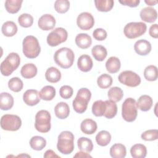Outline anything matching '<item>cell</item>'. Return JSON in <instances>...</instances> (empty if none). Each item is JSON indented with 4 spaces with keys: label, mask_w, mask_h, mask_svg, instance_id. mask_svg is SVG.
Wrapping results in <instances>:
<instances>
[{
    "label": "cell",
    "mask_w": 158,
    "mask_h": 158,
    "mask_svg": "<svg viewBox=\"0 0 158 158\" xmlns=\"http://www.w3.org/2000/svg\"><path fill=\"white\" fill-rule=\"evenodd\" d=\"M74 53L69 48H60L54 54L55 62L62 69H69L72 67L74 62Z\"/></svg>",
    "instance_id": "cell-1"
},
{
    "label": "cell",
    "mask_w": 158,
    "mask_h": 158,
    "mask_svg": "<svg viewBox=\"0 0 158 158\" xmlns=\"http://www.w3.org/2000/svg\"><path fill=\"white\" fill-rule=\"evenodd\" d=\"M74 135L69 131H62L58 136L57 150L63 154H70L74 149Z\"/></svg>",
    "instance_id": "cell-2"
},
{
    "label": "cell",
    "mask_w": 158,
    "mask_h": 158,
    "mask_svg": "<svg viewBox=\"0 0 158 158\" xmlns=\"http://www.w3.org/2000/svg\"><path fill=\"white\" fill-rule=\"evenodd\" d=\"M91 93L86 88H80L77 94L76 97L73 101L72 106L74 110L78 113L85 112L87 109L88 104L90 101Z\"/></svg>",
    "instance_id": "cell-3"
},
{
    "label": "cell",
    "mask_w": 158,
    "mask_h": 158,
    "mask_svg": "<svg viewBox=\"0 0 158 158\" xmlns=\"http://www.w3.org/2000/svg\"><path fill=\"white\" fill-rule=\"evenodd\" d=\"M23 53L27 58L34 59L38 56L41 47L38 39L32 35L27 36L22 43Z\"/></svg>",
    "instance_id": "cell-4"
},
{
    "label": "cell",
    "mask_w": 158,
    "mask_h": 158,
    "mask_svg": "<svg viewBox=\"0 0 158 158\" xmlns=\"http://www.w3.org/2000/svg\"><path fill=\"white\" fill-rule=\"evenodd\" d=\"M20 58L16 52H11L1 62L0 66L1 73L4 76H9L19 66Z\"/></svg>",
    "instance_id": "cell-5"
},
{
    "label": "cell",
    "mask_w": 158,
    "mask_h": 158,
    "mask_svg": "<svg viewBox=\"0 0 158 158\" xmlns=\"http://www.w3.org/2000/svg\"><path fill=\"white\" fill-rule=\"evenodd\" d=\"M138 107L136 101L132 98H127L122 104V116L128 122L135 121L138 115Z\"/></svg>",
    "instance_id": "cell-6"
},
{
    "label": "cell",
    "mask_w": 158,
    "mask_h": 158,
    "mask_svg": "<svg viewBox=\"0 0 158 158\" xmlns=\"http://www.w3.org/2000/svg\"><path fill=\"white\" fill-rule=\"evenodd\" d=\"M35 127L40 133H47L51 129V114L46 110L38 111L35 115Z\"/></svg>",
    "instance_id": "cell-7"
},
{
    "label": "cell",
    "mask_w": 158,
    "mask_h": 158,
    "mask_svg": "<svg viewBox=\"0 0 158 158\" xmlns=\"http://www.w3.org/2000/svg\"><path fill=\"white\" fill-rule=\"evenodd\" d=\"M147 29L145 23L142 22H130L127 23L124 28L123 33L125 36L129 39H134L143 35Z\"/></svg>",
    "instance_id": "cell-8"
},
{
    "label": "cell",
    "mask_w": 158,
    "mask_h": 158,
    "mask_svg": "<svg viewBox=\"0 0 158 158\" xmlns=\"http://www.w3.org/2000/svg\"><path fill=\"white\" fill-rule=\"evenodd\" d=\"M0 123L2 130L15 131L21 127L22 120L17 115L5 114L1 117Z\"/></svg>",
    "instance_id": "cell-9"
},
{
    "label": "cell",
    "mask_w": 158,
    "mask_h": 158,
    "mask_svg": "<svg viewBox=\"0 0 158 158\" xmlns=\"http://www.w3.org/2000/svg\"><path fill=\"white\" fill-rule=\"evenodd\" d=\"M68 37L67 30L62 27H58L52 30L47 36V43L52 47L57 46L65 42Z\"/></svg>",
    "instance_id": "cell-10"
},
{
    "label": "cell",
    "mask_w": 158,
    "mask_h": 158,
    "mask_svg": "<svg viewBox=\"0 0 158 158\" xmlns=\"http://www.w3.org/2000/svg\"><path fill=\"white\" fill-rule=\"evenodd\" d=\"M118 79L120 83L129 87H136L141 83L140 77L131 70L122 72L119 74Z\"/></svg>",
    "instance_id": "cell-11"
},
{
    "label": "cell",
    "mask_w": 158,
    "mask_h": 158,
    "mask_svg": "<svg viewBox=\"0 0 158 158\" xmlns=\"http://www.w3.org/2000/svg\"><path fill=\"white\" fill-rule=\"evenodd\" d=\"M77 24L81 30H88L94 26V19L91 14L87 12H81L77 17Z\"/></svg>",
    "instance_id": "cell-12"
},
{
    "label": "cell",
    "mask_w": 158,
    "mask_h": 158,
    "mask_svg": "<svg viewBox=\"0 0 158 158\" xmlns=\"http://www.w3.org/2000/svg\"><path fill=\"white\" fill-rule=\"evenodd\" d=\"M38 25L43 30L48 31L54 28L56 25V19L51 14H46L41 16L38 20Z\"/></svg>",
    "instance_id": "cell-13"
},
{
    "label": "cell",
    "mask_w": 158,
    "mask_h": 158,
    "mask_svg": "<svg viewBox=\"0 0 158 158\" xmlns=\"http://www.w3.org/2000/svg\"><path fill=\"white\" fill-rule=\"evenodd\" d=\"M23 100L27 105L33 106L40 102L41 98L37 90L28 89L23 93Z\"/></svg>",
    "instance_id": "cell-14"
},
{
    "label": "cell",
    "mask_w": 158,
    "mask_h": 158,
    "mask_svg": "<svg viewBox=\"0 0 158 158\" xmlns=\"http://www.w3.org/2000/svg\"><path fill=\"white\" fill-rule=\"evenodd\" d=\"M139 15L142 20L148 23H153L157 18V12L155 9L146 7L141 10Z\"/></svg>",
    "instance_id": "cell-15"
},
{
    "label": "cell",
    "mask_w": 158,
    "mask_h": 158,
    "mask_svg": "<svg viewBox=\"0 0 158 158\" xmlns=\"http://www.w3.org/2000/svg\"><path fill=\"white\" fill-rule=\"evenodd\" d=\"M151 44L150 42L146 40H138L134 44L135 52L140 56H146L151 51Z\"/></svg>",
    "instance_id": "cell-16"
},
{
    "label": "cell",
    "mask_w": 158,
    "mask_h": 158,
    "mask_svg": "<svg viewBox=\"0 0 158 158\" xmlns=\"http://www.w3.org/2000/svg\"><path fill=\"white\" fill-rule=\"evenodd\" d=\"M93 65V62L89 56L83 54L79 57L77 61V66L81 71L88 72L91 70Z\"/></svg>",
    "instance_id": "cell-17"
},
{
    "label": "cell",
    "mask_w": 158,
    "mask_h": 158,
    "mask_svg": "<svg viewBox=\"0 0 158 158\" xmlns=\"http://www.w3.org/2000/svg\"><path fill=\"white\" fill-rule=\"evenodd\" d=\"M96 122L90 118H86L83 120L80 125V129L81 131L86 135H92L97 130Z\"/></svg>",
    "instance_id": "cell-18"
},
{
    "label": "cell",
    "mask_w": 158,
    "mask_h": 158,
    "mask_svg": "<svg viewBox=\"0 0 158 158\" xmlns=\"http://www.w3.org/2000/svg\"><path fill=\"white\" fill-rule=\"evenodd\" d=\"M13 96L7 92L1 93L0 94V108L3 110L10 109L14 106Z\"/></svg>",
    "instance_id": "cell-19"
},
{
    "label": "cell",
    "mask_w": 158,
    "mask_h": 158,
    "mask_svg": "<svg viewBox=\"0 0 158 158\" xmlns=\"http://www.w3.org/2000/svg\"><path fill=\"white\" fill-rule=\"evenodd\" d=\"M56 116L60 119H65L69 117L70 108L69 105L64 102H59L54 107Z\"/></svg>",
    "instance_id": "cell-20"
},
{
    "label": "cell",
    "mask_w": 158,
    "mask_h": 158,
    "mask_svg": "<svg viewBox=\"0 0 158 158\" xmlns=\"http://www.w3.org/2000/svg\"><path fill=\"white\" fill-rule=\"evenodd\" d=\"M75 43L81 49H87L91 45L92 40L87 33H79L75 37Z\"/></svg>",
    "instance_id": "cell-21"
},
{
    "label": "cell",
    "mask_w": 158,
    "mask_h": 158,
    "mask_svg": "<svg viewBox=\"0 0 158 158\" xmlns=\"http://www.w3.org/2000/svg\"><path fill=\"white\" fill-rule=\"evenodd\" d=\"M37 67L32 63H28L23 65L20 70L21 75L27 79H30L35 77L37 74Z\"/></svg>",
    "instance_id": "cell-22"
},
{
    "label": "cell",
    "mask_w": 158,
    "mask_h": 158,
    "mask_svg": "<svg viewBox=\"0 0 158 158\" xmlns=\"http://www.w3.org/2000/svg\"><path fill=\"white\" fill-rule=\"evenodd\" d=\"M120 67L121 63L120 59L115 56L109 57L106 62V70L110 73H115L118 72Z\"/></svg>",
    "instance_id": "cell-23"
},
{
    "label": "cell",
    "mask_w": 158,
    "mask_h": 158,
    "mask_svg": "<svg viewBox=\"0 0 158 158\" xmlns=\"http://www.w3.org/2000/svg\"><path fill=\"white\" fill-rule=\"evenodd\" d=\"M152 99L151 96L146 94L141 96L136 102L138 108H139L141 111L143 112H146L150 110V109L152 106Z\"/></svg>",
    "instance_id": "cell-24"
},
{
    "label": "cell",
    "mask_w": 158,
    "mask_h": 158,
    "mask_svg": "<svg viewBox=\"0 0 158 158\" xmlns=\"http://www.w3.org/2000/svg\"><path fill=\"white\" fill-rule=\"evenodd\" d=\"M126 154V147L121 143H115L110 148V155L113 158H123Z\"/></svg>",
    "instance_id": "cell-25"
},
{
    "label": "cell",
    "mask_w": 158,
    "mask_h": 158,
    "mask_svg": "<svg viewBox=\"0 0 158 158\" xmlns=\"http://www.w3.org/2000/svg\"><path fill=\"white\" fill-rule=\"evenodd\" d=\"M18 30L17 25L12 21H7L3 23L1 27L2 34L7 37L14 36Z\"/></svg>",
    "instance_id": "cell-26"
},
{
    "label": "cell",
    "mask_w": 158,
    "mask_h": 158,
    "mask_svg": "<svg viewBox=\"0 0 158 158\" xmlns=\"http://www.w3.org/2000/svg\"><path fill=\"white\" fill-rule=\"evenodd\" d=\"M45 78L50 83H57L61 78V73L56 67H51L46 71Z\"/></svg>",
    "instance_id": "cell-27"
},
{
    "label": "cell",
    "mask_w": 158,
    "mask_h": 158,
    "mask_svg": "<svg viewBox=\"0 0 158 158\" xmlns=\"http://www.w3.org/2000/svg\"><path fill=\"white\" fill-rule=\"evenodd\" d=\"M130 153L133 158H144L147 154V149L144 144H136L130 148Z\"/></svg>",
    "instance_id": "cell-28"
},
{
    "label": "cell",
    "mask_w": 158,
    "mask_h": 158,
    "mask_svg": "<svg viewBox=\"0 0 158 158\" xmlns=\"http://www.w3.org/2000/svg\"><path fill=\"white\" fill-rule=\"evenodd\" d=\"M91 53L94 59L98 61H103L107 55L106 48L102 45H96L91 49Z\"/></svg>",
    "instance_id": "cell-29"
},
{
    "label": "cell",
    "mask_w": 158,
    "mask_h": 158,
    "mask_svg": "<svg viewBox=\"0 0 158 158\" xmlns=\"http://www.w3.org/2000/svg\"><path fill=\"white\" fill-rule=\"evenodd\" d=\"M106 110L104 114V116L109 119L114 118L117 113V106L115 102L111 100H106Z\"/></svg>",
    "instance_id": "cell-30"
},
{
    "label": "cell",
    "mask_w": 158,
    "mask_h": 158,
    "mask_svg": "<svg viewBox=\"0 0 158 158\" xmlns=\"http://www.w3.org/2000/svg\"><path fill=\"white\" fill-rule=\"evenodd\" d=\"M46 145V140L42 136H35L30 140V146L31 149L35 151L43 149Z\"/></svg>",
    "instance_id": "cell-31"
},
{
    "label": "cell",
    "mask_w": 158,
    "mask_h": 158,
    "mask_svg": "<svg viewBox=\"0 0 158 158\" xmlns=\"http://www.w3.org/2000/svg\"><path fill=\"white\" fill-rule=\"evenodd\" d=\"M22 2V0H6L4 6L9 13L16 14L20 9Z\"/></svg>",
    "instance_id": "cell-32"
},
{
    "label": "cell",
    "mask_w": 158,
    "mask_h": 158,
    "mask_svg": "<svg viewBox=\"0 0 158 158\" xmlns=\"http://www.w3.org/2000/svg\"><path fill=\"white\" fill-rule=\"evenodd\" d=\"M78 149L81 151L89 153L93 149V144L92 141L86 137H81L77 141Z\"/></svg>",
    "instance_id": "cell-33"
},
{
    "label": "cell",
    "mask_w": 158,
    "mask_h": 158,
    "mask_svg": "<svg viewBox=\"0 0 158 158\" xmlns=\"http://www.w3.org/2000/svg\"><path fill=\"white\" fill-rule=\"evenodd\" d=\"M111 141V135L106 130L99 131L96 136V141L101 146H106Z\"/></svg>",
    "instance_id": "cell-34"
},
{
    "label": "cell",
    "mask_w": 158,
    "mask_h": 158,
    "mask_svg": "<svg viewBox=\"0 0 158 158\" xmlns=\"http://www.w3.org/2000/svg\"><path fill=\"white\" fill-rule=\"evenodd\" d=\"M41 99L44 101H51L56 96V89L50 85L44 86L39 93Z\"/></svg>",
    "instance_id": "cell-35"
},
{
    "label": "cell",
    "mask_w": 158,
    "mask_h": 158,
    "mask_svg": "<svg viewBox=\"0 0 158 158\" xmlns=\"http://www.w3.org/2000/svg\"><path fill=\"white\" fill-rule=\"evenodd\" d=\"M94 4L98 10L100 12H109L114 7L113 0H95Z\"/></svg>",
    "instance_id": "cell-36"
},
{
    "label": "cell",
    "mask_w": 158,
    "mask_h": 158,
    "mask_svg": "<svg viewBox=\"0 0 158 158\" xmlns=\"http://www.w3.org/2000/svg\"><path fill=\"white\" fill-rule=\"evenodd\" d=\"M107 96L110 100L117 102L122 99L123 96V92L122 89L119 87H112L109 89L107 92Z\"/></svg>",
    "instance_id": "cell-37"
},
{
    "label": "cell",
    "mask_w": 158,
    "mask_h": 158,
    "mask_svg": "<svg viewBox=\"0 0 158 158\" xmlns=\"http://www.w3.org/2000/svg\"><path fill=\"white\" fill-rule=\"evenodd\" d=\"M144 77L148 81H156L158 77L157 67L153 65L147 66L144 70Z\"/></svg>",
    "instance_id": "cell-38"
},
{
    "label": "cell",
    "mask_w": 158,
    "mask_h": 158,
    "mask_svg": "<svg viewBox=\"0 0 158 158\" xmlns=\"http://www.w3.org/2000/svg\"><path fill=\"white\" fill-rule=\"evenodd\" d=\"M106 110V102L102 100L96 101L92 106V112L96 117L103 116Z\"/></svg>",
    "instance_id": "cell-39"
},
{
    "label": "cell",
    "mask_w": 158,
    "mask_h": 158,
    "mask_svg": "<svg viewBox=\"0 0 158 158\" xmlns=\"http://www.w3.org/2000/svg\"><path fill=\"white\" fill-rule=\"evenodd\" d=\"M112 78L110 75L107 73L101 75L97 80L98 86L102 89H106L110 87L112 84Z\"/></svg>",
    "instance_id": "cell-40"
},
{
    "label": "cell",
    "mask_w": 158,
    "mask_h": 158,
    "mask_svg": "<svg viewBox=\"0 0 158 158\" xmlns=\"http://www.w3.org/2000/svg\"><path fill=\"white\" fill-rule=\"evenodd\" d=\"M23 86V81L19 77H13L10 78L8 81L9 88L14 92L20 91Z\"/></svg>",
    "instance_id": "cell-41"
},
{
    "label": "cell",
    "mask_w": 158,
    "mask_h": 158,
    "mask_svg": "<svg viewBox=\"0 0 158 158\" xmlns=\"http://www.w3.org/2000/svg\"><path fill=\"white\" fill-rule=\"evenodd\" d=\"M18 22L21 27L28 28L33 23V17L29 14H22L18 18Z\"/></svg>",
    "instance_id": "cell-42"
},
{
    "label": "cell",
    "mask_w": 158,
    "mask_h": 158,
    "mask_svg": "<svg viewBox=\"0 0 158 158\" xmlns=\"http://www.w3.org/2000/svg\"><path fill=\"white\" fill-rule=\"evenodd\" d=\"M54 9L59 14L67 12L70 8V2L67 0H57L54 2Z\"/></svg>",
    "instance_id": "cell-43"
},
{
    "label": "cell",
    "mask_w": 158,
    "mask_h": 158,
    "mask_svg": "<svg viewBox=\"0 0 158 158\" xmlns=\"http://www.w3.org/2000/svg\"><path fill=\"white\" fill-rule=\"evenodd\" d=\"M141 138L146 141L156 140L158 138V130L157 129L146 130L141 134Z\"/></svg>",
    "instance_id": "cell-44"
},
{
    "label": "cell",
    "mask_w": 158,
    "mask_h": 158,
    "mask_svg": "<svg viewBox=\"0 0 158 158\" xmlns=\"http://www.w3.org/2000/svg\"><path fill=\"white\" fill-rule=\"evenodd\" d=\"M73 93V88L69 85H64L59 89V94L61 98L67 99L70 98Z\"/></svg>",
    "instance_id": "cell-45"
},
{
    "label": "cell",
    "mask_w": 158,
    "mask_h": 158,
    "mask_svg": "<svg viewBox=\"0 0 158 158\" xmlns=\"http://www.w3.org/2000/svg\"><path fill=\"white\" fill-rule=\"evenodd\" d=\"M93 36L94 38L97 41H103L107 38V33L104 29L98 28L93 31Z\"/></svg>",
    "instance_id": "cell-46"
},
{
    "label": "cell",
    "mask_w": 158,
    "mask_h": 158,
    "mask_svg": "<svg viewBox=\"0 0 158 158\" xmlns=\"http://www.w3.org/2000/svg\"><path fill=\"white\" fill-rule=\"evenodd\" d=\"M118 2L123 6H127L130 7H135L139 5L140 1L139 0H119Z\"/></svg>",
    "instance_id": "cell-47"
},
{
    "label": "cell",
    "mask_w": 158,
    "mask_h": 158,
    "mask_svg": "<svg viewBox=\"0 0 158 158\" xmlns=\"http://www.w3.org/2000/svg\"><path fill=\"white\" fill-rule=\"evenodd\" d=\"M149 33L150 36L154 38H158V25L157 23L153 24L150 27Z\"/></svg>",
    "instance_id": "cell-48"
},
{
    "label": "cell",
    "mask_w": 158,
    "mask_h": 158,
    "mask_svg": "<svg viewBox=\"0 0 158 158\" xmlns=\"http://www.w3.org/2000/svg\"><path fill=\"white\" fill-rule=\"evenodd\" d=\"M44 157L45 158H49V157H59L60 158V156L57 155L56 154L55 152H54L51 149H48L47 150L44 154Z\"/></svg>",
    "instance_id": "cell-49"
},
{
    "label": "cell",
    "mask_w": 158,
    "mask_h": 158,
    "mask_svg": "<svg viewBox=\"0 0 158 158\" xmlns=\"http://www.w3.org/2000/svg\"><path fill=\"white\" fill-rule=\"evenodd\" d=\"M73 157H91V156H90L88 152L80 151V152H77Z\"/></svg>",
    "instance_id": "cell-50"
},
{
    "label": "cell",
    "mask_w": 158,
    "mask_h": 158,
    "mask_svg": "<svg viewBox=\"0 0 158 158\" xmlns=\"http://www.w3.org/2000/svg\"><path fill=\"white\" fill-rule=\"evenodd\" d=\"M144 2H145V3H146V4H148V5L149 6H154V5H156V4L157 3V1H150V0L146 1V0H145Z\"/></svg>",
    "instance_id": "cell-51"
},
{
    "label": "cell",
    "mask_w": 158,
    "mask_h": 158,
    "mask_svg": "<svg viewBox=\"0 0 158 158\" xmlns=\"http://www.w3.org/2000/svg\"><path fill=\"white\" fill-rule=\"evenodd\" d=\"M30 157L29 155H27V154H20V155H19V156H17V157Z\"/></svg>",
    "instance_id": "cell-52"
}]
</instances>
